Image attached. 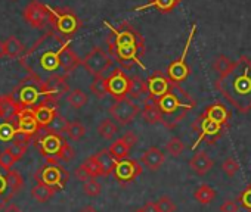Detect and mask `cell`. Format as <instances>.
<instances>
[{
    "label": "cell",
    "instance_id": "obj_1",
    "mask_svg": "<svg viewBox=\"0 0 251 212\" xmlns=\"http://www.w3.org/2000/svg\"><path fill=\"white\" fill-rule=\"evenodd\" d=\"M214 88L241 112L251 111V59L241 56L233 61L229 71L219 75L214 81Z\"/></svg>",
    "mask_w": 251,
    "mask_h": 212
},
{
    "label": "cell",
    "instance_id": "obj_2",
    "mask_svg": "<svg viewBox=\"0 0 251 212\" xmlns=\"http://www.w3.org/2000/svg\"><path fill=\"white\" fill-rule=\"evenodd\" d=\"M158 108L163 114V126L175 128L182 120H185L188 112L195 108V100L180 87L179 83L172 81L170 90L164 96L158 97Z\"/></svg>",
    "mask_w": 251,
    "mask_h": 212
},
{
    "label": "cell",
    "instance_id": "obj_3",
    "mask_svg": "<svg viewBox=\"0 0 251 212\" xmlns=\"http://www.w3.org/2000/svg\"><path fill=\"white\" fill-rule=\"evenodd\" d=\"M192 127H194V130L198 133V139H197L195 145L192 146V149H197V146H198L202 140H204L205 143H208V145H213V143H216V142L222 137V134H223V127L219 126V124H216V123H213L211 120H208L204 114H201V115L195 120V123L192 124Z\"/></svg>",
    "mask_w": 251,
    "mask_h": 212
},
{
    "label": "cell",
    "instance_id": "obj_4",
    "mask_svg": "<svg viewBox=\"0 0 251 212\" xmlns=\"http://www.w3.org/2000/svg\"><path fill=\"white\" fill-rule=\"evenodd\" d=\"M138 114H139V106L129 97L118 99L109 106V115L120 126L130 124Z\"/></svg>",
    "mask_w": 251,
    "mask_h": 212
},
{
    "label": "cell",
    "instance_id": "obj_5",
    "mask_svg": "<svg viewBox=\"0 0 251 212\" xmlns=\"http://www.w3.org/2000/svg\"><path fill=\"white\" fill-rule=\"evenodd\" d=\"M34 178L37 183H43L56 190H61L67 184L70 174L61 165H46L36 172Z\"/></svg>",
    "mask_w": 251,
    "mask_h": 212
},
{
    "label": "cell",
    "instance_id": "obj_6",
    "mask_svg": "<svg viewBox=\"0 0 251 212\" xmlns=\"http://www.w3.org/2000/svg\"><path fill=\"white\" fill-rule=\"evenodd\" d=\"M111 59L109 56L100 49V47H95L92 49L84 59H81V65L86 68V71L89 74H92L93 77H99L102 75L109 66H111Z\"/></svg>",
    "mask_w": 251,
    "mask_h": 212
},
{
    "label": "cell",
    "instance_id": "obj_7",
    "mask_svg": "<svg viewBox=\"0 0 251 212\" xmlns=\"http://www.w3.org/2000/svg\"><path fill=\"white\" fill-rule=\"evenodd\" d=\"M50 21L64 36H73L80 28V21L74 12L68 9H56L50 12Z\"/></svg>",
    "mask_w": 251,
    "mask_h": 212
},
{
    "label": "cell",
    "instance_id": "obj_8",
    "mask_svg": "<svg viewBox=\"0 0 251 212\" xmlns=\"http://www.w3.org/2000/svg\"><path fill=\"white\" fill-rule=\"evenodd\" d=\"M195 30H197V27L192 25L191 34H189V37H188V42H186V44H185V50H183L182 56H180L177 61L172 62V64L169 65V68H167V75H169L170 81H173V83H182V81H185V80L188 78L189 72H191V71H189V66H188V64H186V55H188L189 46H191V43H192Z\"/></svg>",
    "mask_w": 251,
    "mask_h": 212
},
{
    "label": "cell",
    "instance_id": "obj_9",
    "mask_svg": "<svg viewBox=\"0 0 251 212\" xmlns=\"http://www.w3.org/2000/svg\"><path fill=\"white\" fill-rule=\"evenodd\" d=\"M24 20L33 28H43L48 21H50V11L39 0H33L24 9Z\"/></svg>",
    "mask_w": 251,
    "mask_h": 212
},
{
    "label": "cell",
    "instance_id": "obj_10",
    "mask_svg": "<svg viewBox=\"0 0 251 212\" xmlns=\"http://www.w3.org/2000/svg\"><path fill=\"white\" fill-rule=\"evenodd\" d=\"M142 174V165L135 159H123L117 162L114 177L121 186H127Z\"/></svg>",
    "mask_w": 251,
    "mask_h": 212
},
{
    "label": "cell",
    "instance_id": "obj_11",
    "mask_svg": "<svg viewBox=\"0 0 251 212\" xmlns=\"http://www.w3.org/2000/svg\"><path fill=\"white\" fill-rule=\"evenodd\" d=\"M108 85V94H111L115 100L127 97L129 87H130V78L126 75L121 69L115 68L114 72L106 78Z\"/></svg>",
    "mask_w": 251,
    "mask_h": 212
},
{
    "label": "cell",
    "instance_id": "obj_12",
    "mask_svg": "<svg viewBox=\"0 0 251 212\" xmlns=\"http://www.w3.org/2000/svg\"><path fill=\"white\" fill-rule=\"evenodd\" d=\"M56 102L55 99H50V97H46L45 102H42L39 106L33 109V114H34V118L36 121L39 123L40 127H48L50 124V121L55 118V115L58 114L56 112Z\"/></svg>",
    "mask_w": 251,
    "mask_h": 212
},
{
    "label": "cell",
    "instance_id": "obj_13",
    "mask_svg": "<svg viewBox=\"0 0 251 212\" xmlns=\"http://www.w3.org/2000/svg\"><path fill=\"white\" fill-rule=\"evenodd\" d=\"M65 140L55 133H46L40 140V152L45 158H56ZM58 159V158H56Z\"/></svg>",
    "mask_w": 251,
    "mask_h": 212
},
{
    "label": "cell",
    "instance_id": "obj_14",
    "mask_svg": "<svg viewBox=\"0 0 251 212\" xmlns=\"http://www.w3.org/2000/svg\"><path fill=\"white\" fill-rule=\"evenodd\" d=\"M142 117L148 124H163V114L158 108V99L152 94H148L144 102Z\"/></svg>",
    "mask_w": 251,
    "mask_h": 212
},
{
    "label": "cell",
    "instance_id": "obj_15",
    "mask_svg": "<svg viewBox=\"0 0 251 212\" xmlns=\"http://www.w3.org/2000/svg\"><path fill=\"white\" fill-rule=\"evenodd\" d=\"M147 83H148V93L150 94H152V96H155L157 99L158 97H161V96H164L169 90H170V84H172V81H170V78L169 77H166L163 72H155V74H152L148 80H147Z\"/></svg>",
    "mask_w": 251,
    "mask_h": 212
},
{
    "label": "cell",
    "instance_id": "obj_16",
    "mask_svg": "<svg viewBox=\"0 0 251 212\" xmlns=\"http://www.w3.org/2000/svg\"><path fill=\"white\" fill-rule=\"evenodd\" d=\"M68 90L70 88H68L67 81L64 80V77H59V75L50 77L43 85V91H45L46 97H50V99H55V100H58L64 94H68L70 93Z\"/></svg>",
    "mask_w": 251,
    "mask_h": 212
},
{
    "label": "cell",
    "instance_id": "obj_17",
    "mask_svg": "<svg viewBox=\"0 0 251 212\" xmlns=\"http://www.w3.org/2000/svg\"><path fill=\"white\" fill-rule=\"evenodd\" d=\"M208 120H211L213 123L222 126V127H227L229 126V118H230V112L226 109V106L222 103H213L210 106H207V109L202 112Z\"/></svg>",
    "mask_w": 251,
    "mask_h": 212
},
{
    "label": "cell",
    "instance_id": "obj_18",
    "mask_svg": "<svg viewBox=\"0 0 251 212\" xmlns=\"http://www.w3.org/2000/svg\"><path fill=\"white\" fill-rule=\"evenodd\" d=\"M166 162V155L161 152V149L151 146L148 148L144 155H142V164L150 170V171H158Z\"/></svg>",
    "mask_w": 251,
    "mask_h": 212
},
{
    "label": "cell",
    "instance_id": "obj_19",
    "mask_svg": "<svg viewBox=\"0 0 251 212\" xmlns=\"http://www.w3.org/2000/svg\"><path fill=\"white\" fill-rule=\"evenodd\" d=\"M213 165H214V161L204 150L197 152L189 161V167L197 175H205L213 168Z\"/></svg>",
    "mask_w": 251,
    "mask_h": 212
},
{
    "label": "cell",
    "instance_id": "obj_20",
    "mask_svg": "<svg viewBox=\"0 0 251 212\" xmlns=\"http://www.w3.org/2000/svg\"><path fill=\"white\" fill-rule=\"evenodd\" d=\"M58 56H59V66H61L65 72L74 71V69L81 64V59L75 55V52H74L68 44H65V46L58 52Z\"/></svg>",
    "mask_w": 251,
    "mask_h": 212
},
{
    "label": "cell",
    "instance_id": "obj_21",
    "mask_svg": "<svg viewBox=\"0 0 251 212\" xmlns=\"http://www.w3.org/2000/svg\"><path fill=\"white\" fill-rule=\"evenodd\" d=\"M99 168H100V174L102 177H108L109 174H112L115 171V167H117V159L111 155L109 149H102L99 150L96 155H93Z\"/></svg>",
    "mask_w": 251,
    "mask_h": 212
},
{
    "label": "cell",
    "instance_id": "obj_22",
    "mask_svg": "<svg viewBox=\"0 0 251 212\" xmlns=\"http://www.w3.org/2000/svg\"><path fill=\"white\" fill-rule=\"evenodd\" d=\"M37 128H39V123H37L36 118H34L33 109H24V111L20 114L17 130L21 131V133H25V134L31 136L33 133L37 131Z\"/></svg>",
    "mask_w": 251,
    "mask_h": 212
},
{
    "label": "cell",
    "instance_id": "obj_23",
    "mask_svg": "<svg viewBox=\"0 0 251 212\" xmlns=\"http://www.w3.org/2000/svg\"><path fill=\"white\" fill-rule=\"evenodd\" d=\"M147 93H148V83L144 78H141L139 75L132 77L130 78V87H129L127 97L132 99V100H136V99H141Z\"/></svg>",
    "mask_w": 251,
    "mask_h": 212
},
{
    "label": "cell",
    "instance_id": "obj_24",
    "mask_svg": "<svg viewBox=\"0 0 251 212\" xmlns=\"http://www.w3.org/2000/svg\"><path fill=\"white\" fill-rule=\"evenodd\" d=\"M182 0H151L150 3L144 5V6H139L136 8V11H142V9H150V8H155L158 9L161 14H167V12H172Z\"/></svg>",
    "mask_w": 251,
    "mask_h": 212
},
{
    "label": "cell",
    "instance_id": "obj_25",
    "mask_svg": "<svg viewBox=\"0 0 251 212\" xmlns=\"http://www.w3.org/2000/svg\"><path fill=\"white\" fill-rule=\"evenodd\" d=\"M216 196H217L216 190H214L211 186H208V184H201V186L194 191V199H195L198 203H201V205H208V203H211V202L216 199Z\"/></svg>",
    "mask_w": 251,
    "mask_h": 212
},
{
    "label": "cell",
    "instance_id": "obj_26",
    "mask_svg": "<svg viewBox=\"0 0 251 212\" xmlns=\"http://www.w3.org/2000/svg\"><path fill=\"white\" fill-rule=\"evenodd\" d=\"M55 191H56V189H53V187H50V186H48V184H43V183H37V184L31 189V196H33L37 202L45 203V202H48V200L55 194Z\"/></svg>",
    "mask_w": 251,
    "mask_h": 212
},
{
    "label": "cell",
    "instance_id": "obj_27",
    "mask_svg": "<svg viewBox=\"0 0 251 212\" xmlns=\"http://www.w3.org/2000/svg\"><path fill=\"white\" fill-rule=\"evenodd\" d=\"M130 149H132V148L123 140V137H120L118 140H115V142L109 146V152H111V155H112L117 161L127 159V155H129Z\"/></svg>",
    "mask_w": 251,
    "mask_h": 212
},
{
    "label": "cell",
    "instance_id": "obj_28",
    "mask_svg": "<svg viewBox=\"0 0 251 212\" xmlns=\"http://www.w3.org/2000/svg\"><path fill=\"white\" fill-rule=\"evenodd\" d=\"M67 102H68V105L71 106V108L80 109V108H83V106L89 102V96L83 90L75 88V90H71L67 94Z\"/></svg>",
    "mask_w": 251,
    "mask_h": 212
},
{
    "label": "cell",
    "instance_id": "obj_29",
    "mask_svg": "<svg viewBox=\"0 0 251 212\" xmlns=\"http://www.w3.org/2000/svg\"><path fill=\"white\" fill-rule=\"evenodd\" d=\"M5 52L8 58H18L24 53V44L15 36H11L5 40Z\"/></svg>",
    "mask_w": 251,
    "mask_h": 212
},
{
    "label": "cell",
    "instance_id": "obj_30",
    "mask_svg": "<svg viewBox=\"0 0 251 212\" xmlns=\"http://www.w3.org/2000/svg\"><path fill=\"white\" fill-rule=\"evenodd\" d=\"M90 91H92V94H93L96 99H99V100L105 99V97H106V94H108L106 78H105V77H102V75L95 77V78H93V81L90 83Z\"/></svg>",
    "mask_w": 251,
    "mask_h": 212
},
{
    "label": "cell",
    "instance_id": "obj_31",
    "mask_svg": "<svg viewBox=\"0 0 251 212\" xmlns=\"http://www.w3.org/2000/svg\"><path fill=\"white\" fill-rule=\"evenodd\" d=\"M117 131H118L117 124H115L112 120H109V118L103 120V121L99 124V127H98L99 136H100L102 139H105V140H112L114 136L117 134Z\"/></svg>",
    "mask_w": 251,
    "mask_h": 212
},
{
    "label": "cell",
    "instance_id": "obj_32",
    "mask_svg": "<svg viewBox=\"0 0 251 212\" xmlns=\"http://www.w3.org/2000/svg\"><path fill=\"white\" fill-rule=\"evenodd\" d=\"M39 91L33 85H25L20 93V103L24 106H33L39 99Z\"/></svg>",
    "mask_w": 251,
    "mask_h": 212
},
{
    "label": "cell",
    "instance_id": "obj_33",
    "mask_svg": "<svg viewBox=\"0 0 251 212\" xmlns=\"http://www.w3.org/2000/svg\"><path fill=\"white\" fill-rule=\"evenodd\" d=\"M68 124H70V121H67L62 115L56 114L55 118L50 121V124L46 127V131H48V133H55V134H59V136H61V134L67 133Z\"/></svg>",
    "mask_w": 251,
    "mask_h": 212
},
{
    "label": "cell",
    "instance_id": "obj_34",
    "mask_svg": "<svg viewBox=\"0 0 251 212\" xmlns=\"http://www.w3.org/2000/svg\"><path fill=\"white\" fill-rule=\"evenodd\" d=\"M6 177V181H8V186H9V193L14 194L17 193L18 190H21V187L24 186V178L20 172L17 171H8V174L5 175Z\"/></svg>",
    "mask_w": 251,
    "mask_h": 212
},
{
    "label": "cell",
    "instance_id": "obj_35",
    "mask_svg": "<svg viewBox=\"0 0 251 212\" xmlns=\"http://www.w3.org/2000/svg\"><path fill=\"white\" fill-rule=\"evenodd\" d=\"M232 65H233V61H230V58H227L226 55H217V56L214 58L213 64H211L213 69H214L219 75H222V74H225L226 71H229Z\"/></svg>",
    "mask_w": 251,
    "mask_h": 212
},
{
    "label": "cell",
    "instance_id": "obj_36",
    "mask_svg": "<svg viewBox=\"0 0 251 212\" xmlns=\"http://www.w3.org/2000/svg\"><path fill=\"white\" fill-rule=\"evenodd\" d=\"M42 66L46 69V71H56L59 68V56H58V52H46L43 56H42V61H40Z\"/></svg>",
    "mask_w": 251,
    "mask_h": 212
},
{
    "label": "cell",
    "instance_id": "obj_37",
    "mask_svg": "<svg viewBox=\"0 0 251 212\" xmlns=\"http://www.w3.org/2000/svg\"><path fill=\"white\" fill-rule=\"evenodd\" d=\"M67 134L71 140H81L86 134V127L78 123V121H73L68 124V130H67Z\"/></svg>",
    "mask_w": 251,
    "mask_h": 212
},
{
    "label": "cell",
    "instance_id": "obj_38",
    "mask_svg": "<svg viewBox=\"0 0 251 212\" xmlns=\"http://www.w3.org/2000/svg\"><path fill=\"white\" fill-rule=\"evenodd\" d=\"M166 150L173 156V158H177L183 153L185 150V143L179 139V137H172L169 140V143L166 145Z\"/></svg>",
    "mask_w": 251,
    "mask_h": 212
},
{
    "label": "cell",
    "instance_id": "obj_39",
    "mask_svg": "<svg viewBox=\"0 0 251 212\" xmlns=\"http://www.w3.org/2000/svg\"><path fill=\"white\" fill-rule=\"evenodd\" d=\"M83 193L89 197H96L102 193V186L96 178H90L86 183H83Z\"/></svg>",
    "mask_w": 251,
    "mask_h": 212
},
{
    "label": "cell",
    "instance_id": "obj_40",
    "mask_svg": "<svg viewBox=\"0 0 251 212\" xmlns=\"http://www.w3.org/2000/svg\"><path fill=\"white\" fill-rule=\"evenodd\" d=\"M17 112V106L15 103H12L9 99H2L0 100V115H2L5 120H11Z\"/></svg>",
    "mask_w": 251,
    "mask_h": 212
},
{
    "label": "cell",
    "instance_id": "obj_41",
    "mask_svg": "<svg viewBox=\"0 0 251 212\" xmlns=\"http://www.w3.org/2000/svg\"><path fill=\"white\" fill-rule=\"evenodd\" d=\"M222 170L225 174H227L229 177H235V174L239 171V162L233 158V156H229L226 158L223 162H222Z\"/></svg>",
    "mask_w": 251,
    "mask_h": 212
},
{
    "label": "cell",
    "instance_id": "obj_42",
    "mask_svg": "<svg viewBox=\"0 0 251 212\" xmlns=\"http://www.w3.org/2000/svg\"><path fill=\"white\" fill-rule=\"evenodd\" d=\"M157 208H158V212H176L177 211L176 203L169 196H161L157 200Z\"/></svg>",
    "mask_w": 251,
    "mask_h": 212
},
{
    "label": "cell",
    "instance_id": "obj_43",
    "mask_svg": "<svg viewBox=\"0 0 251 212\" xmlns=\"http://www.w3.org/2000/svg\"><path fill=\"white\" fill-rule=\"evenodd\" d=\"M15 134H17V128L12 124L5 123V124L0 126V140H2V142H11V140H14Z\"/></svg>",
    "mask_w": 251,
    "mask_h": 212
},
{
    "label": "cell",
    "instance_id": "obj_44",
    "mask_svg": "<svg viewBox=\"0 0 251 212\" xmlns=\"http://www.w3.org/2000/svg\"><path fill=\"white\" fill-rule=\"evenodd\" d=\"M81 165L84 167V170H86V171H87L93 178H96V177H102V174H100V168H99V165H98V162H96L95 156L87 158Z\"/></svg>",
    "mask_w": 251,
    "mask_h": 212
},
{
    "label": "cell",
    "instance_id": "obj_45",
    "mask_svg": "<svg viewBox=\"0 0 251 212\" xmlns=\"http://www.w3.org/2000/svg\"><path fill=\"white\" fill-rule=\"evenodd\" d=\"M15 162H17V159L12 156V153L8 149H5L2 153H0V167H2L3 170L11 171Z\"/></svg>",
    "mask_w": 251,
    "mask_h": 212
},
{
    "label": "cell",
    "instance_id": "obj_46",
    "mask_svg": "<svg viewBox=\"0 0 251 212\" xmlns=\"http://www.w3.org/2000/svg\"><path fill=\"white\" fill-rule=\"evenodd\" d=\"M74 156H75V150L71 148V145L68 143V142H65L64 143V146L61 148V150H59V153H58V159L59 161H64V162H70L71 159H74Z\"/></svg>",
    "mask_w": 251,
    "mask_h": 212
},
{
    "label": "cell",
    "instance_id": "obj_47",
    "mask_svg": "<svg viewBox=\"0 0 251 212\" xmlns=\"http://www.w3.org/2000/svg\"><path fill=\"white\" fill-rule=\"evenodd\" d=\"M238 200L241 202V205H242L247 211L251 212V184H250L244 191H241Z\"/></svg>",
    "mask_w": 251,
    "mask_h": 212
},
{
    "label": "cell",
    "instance_id": "obj_48",
    "mask_svg": "<svg viewBox=\"0 0 251 212\" xmlns=\"http://www.w3.org/2000/svg\"><path fill=\"white\" fill-rule=\"evenodd\" d=\"M25 149H27V146H24V145H20V143H12V145L8 148V150L12 153V156H14L17 161H20V159L24 156V153H25Z\"/></svg>",
    "mask_w": 251,
    "mask_h": 212
},
{
    "label": "cell",
    "instance_id": "obj_49",
    "mask_svg": "<svg viewBox=\"0 0 251 212\" xmlns=\"http://www.w3.org/2000/svg\"><path fill=\"white\" fill-rule=\"evenodd\" d=\"M74 175H75V178L78 180V181H81V183H86L87 180H90V178H93L86 170H84V167L83 165H80L75 171H74Z\"/></svg>",
    "mask_w": 251,
    "mask_h": 212
},
{
    "label": "cell",
    "instance_id": "obj_50",
    "mask_svg": "<svg viewBox=\"0 0 251 212\" xmlns=\"http://www.w3.org/2000/svg\"><path fill=\"white\" fill-rule=\"evenodd\" d=\"M220 212H238V203L235 200H225L220 205Z\"/></svg>",
    "mask_w": 251,
    "mask_h": 212
},
{
    "label": "cell",
    "instance_id": "obj_51",
    "mask_svg": "<svg viewBox=\"0 0 251 212\" xmlns=\"http://www.w3.org/2000/svg\"><path fill=\"white\" fill-rule=\"evenodd\" d=\"M123 140L127 143L130 148H133L135 145H138V142H139V139H138V136L133 133V131H127L124 136H123Z\"/></svg>",
    "mask_w": 251,
    "mask_h": 212
},
{
    "label": "cell",
    "instance_id": "obj_52",
    "mask_svg": "<svg viewBox=\"0 0 251 212\" xmlns=\"http://www.w3.org/2000/svg\"><path fill=\"white\" fill-rule=\"evenodd\" d=\"M142 211L144 212H158V208H157V202H152V200H148L144 206H142Z\"/></svg>",
    "mask_w": 251,
    "mask_h": 212
},
{
    "label": "cell",
    "instance_id": "obj_53",
    "mask_svg": "<svg viewBox=\"0 0 251 212\" xmlns=\"http://www.w3.org/2000/svg\"><path fill=\"white\" fill-rule=\"evenodd\" d=\"M8 189H9V186H8L6 177L5 175H0V194L8 193Z\"/></svg>",
    "mask_w": 251,
    "mask_h": 212
},
{
    "label": "cell",
    "instance_id": "obj_54",
    "mask_svg": "<svg viewBox=\"0 0 251 212\" xmlns=\"http://www.w3.org/2000/svg\"><path fill=\"white\" fill-rule=\"evenodd\" d=\"M12 197L11 193H5V194H0V209H5L6 208V203L8 200Z\"/></svg>",
    "mask_w": 251,
    "mask_h": 212
},
{
    "label": "cell",
    "instance_id": "obj_55",
    "mask_svg": "<svg viewBox=\"0 0 251 212\" xmlns=\"http://www.w3.org/2000/svg\"><path fill=\"white\" fill-rule=\"evenodd\" d=\"M3 212H23V209L20 206H17L15 203H11L3 209Z\"/></svg>",
    "mask_w": 251,
    "mask_h": 212
},
{
    "label": "cell",
    "instance_id": "obj_56",
    "mask_svg": "<svg viewBox=\"0 0 251 212\" xmlns=\"http://www.w3.org/2000/svg\"><path fill=\"white\" fill-rule=\"evenodd\" d=\"M0 58H6V52H5V42L0 40Z\"/></svg>",
    "mask_w": 251,
    "mask_h": 212
},
{
    "label": "cell",
    "instance_id": "obj_57",
    "mask_svg": "<svg viewBox=\"0 0 251 212\" xmlns=\"http://www.w3.org/2000/svg\"><path fill=\"white\" fill-rule=\"evenodd\" d=\"M80 212H99V211L96 208H93V206H86V208L80 209Z\"/></svg>",
    "mask_w": 251,
    "mask_h": 212
},
{
    "label": "cell",
    "instance_id": "obj_58",
    "mask_svg": "<svg viewBox=\"0 0 251 212\" xmlns=\"http://www.w3.org/2000/svg\"><path fill=\"white\" fill-rule=\"evenodd\" d=\"M135 212H144V211H142V208H139V209H136Z\"/></svg>",
    "mask_w": 251,
    "mask_h": 212
}]
</instances>
